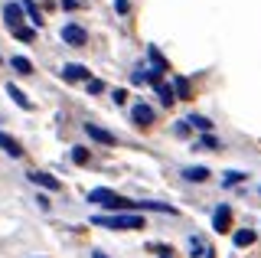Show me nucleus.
<instances>
[{"label":"nucleus","mask_w":261,"mask_h":258,"mask_svg":"<svg viewBox=\"0 0 261 258\" xmlns=\"http://www.w3.org/2000/svg\"><path fill=\"white\" fill-rule=\"evenodd\" d=\"M95 225H108V229H144V216H130V213L95 216Z\"/></svg>","instance_id":"obj_1"},{"label":"nucleus","mask_w":261,"mask_h":258,"mask_svg":"<svg viewBox=\"0 0 261 258\" xmlns=\"http://www.w3.org/2000/svg\"><path fill=\"white\" fill-rule=\"evenodd\" d=\"M59 36H62V43H69V46H85L88 43V33L82 27H75V23H65Z\"/></svg>","instance_id":"obj_2"},{"label":"nucleus","mask_w":261,"mask_h":258,"mask_svg":"<svg viewBox=\"0 0 261 258\" xmlns=\"http://www.w3.org/2000/svg\"><path fill=\"white\" fill-rule=\"evenodd\" d=\"M30 176V183H36V187H43V190H49V193H56V190H62V183L56 180L53 173H43V170H30L27 173Z\"/></svg>","instance_id":"obj_3"},{"label":"nucleus","mask_w":261,"mask_h":258,"mask_svg":"<svg viewBox=\"0 0 261 258\" xmlns=\"http://www.w3.org/2000/svg\"><path fill=\"white\" fill-rule=\"evenodd\" d=\"M62 79H69V82H92V79H88V69L79 66V62H69V66H62Z\"/></svg>","instance_id":"obj_4"},{"label":"nucleus","mask_w":261,"mask_h":258,"mask_svg":"<svg viewBox=\"0 0 261 258\" xmlns=\"http://www.w3.org/2000/svg\"><path fill=\"white\" fill-rule=\"evenodd\" d=\"M130 118H134L137 121V124H141V127H147V124H153V108H150V105H134V111H130Z\"/></svg>","instance_id":"obj_5"},{"label":"nucleus","mask_w":261,"mask_h":258,"mask_svg":"<svg viewBox=\"0 0 261 258\" xmlns=\"http://www.w3.org/2000/svg\"><path fill=\"white\" fill-rule=\"evenodd\" d=\"M85 131H88V138H92V141L105 144V147H111V144H114V134L105 131V127H98V124H85Z\"/></svg>","instance_id":"obj_6"},{"label":"nucleus","mask_w":261,"mask_h":258,"mask_svg":"<svg viewBox=\"0 0 261 258\" xmlns=\"http://www.w3.org/2000/svg\"><path fill=\"white\" fill-rule=\"evenodd\" d=\"M0 150H4V154H10L13 160H16V157H23V147H20V144H16L7 131H0Z\"/></svg>","instance_id":"obj_7"},{"label":"nucleus","mask_w":261,"mask_h":258,"mask_svg":"<svg viewBox=\"0 0 261 258\" xmlns=\"http://www.w3.org/2000/svg\"><path fill=\"white\" fill-rule=\"evenodd\" d=\"M228 222H232V209H228V206H219L216 216H212V225H216V232H228Z\"/></svg>","instance_id":"obj_8"},{"label":"nucleus","mask_w":261,"mask_h":258,"mask_svg":"<svg viewBox=\"0 0 261 258\" xmlns=\"http://www.w3.org/2000/svg\"><path fill=\"white\" fill-rule=\"evenodd\" d=\"M4 20H7V27H10V30H20V20H23L20 4H7L4 7Z\"/></svg>","instance_id":"obj_9"},{"label":"nucleus","mask_w":261,"mask_h":258,"mask_svg":"<svg viewBox=\"0 0 261 258\" xmlns=\"http://www.w3.org/2000/svg\"><path fill=\"white\" fill-rule=\"evenodd\" d=\"M114 196H118V193H111V190H105V187H101V190H92V193H88V203H98V206L108 209Z\"/></svg>","instance_id":"obj_10"},{"label":"nucleus","mask_w":261,"mask_h":258,"mask_svg":"<svg viewBox=\"0 0 261 258\" xmlns=\"http://www.w3.org/2000/svg\"><path fill=\"white\" fill-rule=\"evenodd\" d=\"M183 176H186L190 183H206L212 173L206 170V167H186V170H183Z\"/></svg>","instance_id":"obj_11"},{"label":"nucleus","mask_w":261,"mask_h":258,"mask_svg":"<svg viewBox=\"0 0 261 258\" xmlns=\"http://www.w3.org/2000/svg\"><path fill=\"white\" fill-rule=\"evenodd\" d=\"M7 95H10V98H13L16 105H20V108H23V111H30V108H33V101H30V98H27V95H23V92H20V88H16V85H13V82H7Z\"/></svg>","instance_id":"obj_12"},{"label":"nucleus","mask_w":261,"mask_h":258,"mask_svg":"<svg viewBox=\"0 0 261 258\" xmlns=\"http://www.w3.org/2000/svg\"><path fill=\"white\" fill-rule=\"evenodd\" d=\"M157 95H160V101H163V105L179 101V98H176V88L170 85V82H157Z\"/></svg>","instance_id":"obj_13"},{"label":"nucleus","mask_w":261,"mask_h":258,"mask_svg":"<svg viewBox=\"0 0 261 258\" xmlns=\"http://www.w3.org/2000/svg\"><path fill=\"white\" fill-rule=\"evenodd\" d=\"M10 66H13L16 72H20V75H33V62L27 59V56H13V59H10Z\"/></svg>","instance_id":"obj_14"},{"label":"nucleus","mask_w":261,"mask_h":258,"mask_svg":"<svg viewBox=\"0 0 261 258\" xmlns=\"http://www.w3.org/2000/svg\"><path fill=\"white\" fill-rule=\"evenodd\" d=\"M186 124H193L196 131H202V134H209V131H212V121H209V118H202V115H190V118H186Z\"/></svg>","instance_id":"obj_15"},{"label":"nucleus","mask_w":261,"mask_h":258,"mask_svg":"<svg viewBox=\"0 0 261 258\" xmlns=\"http://www.w3.org/2000/svg\"><path fill=\"white\" fill-rule=\"evenodd\" d=\"M251 242H255V232H251V229H242V232H235V248H248Z\"/></svg>","instance_id":"obj_16"},{"label":"nucleus","mask_w":261,"mask_h":258,"mask_svg":"<svg viewBox=\"0 0 261 258\" xmlns=\"http://www.w3.org/2000/svg\"><path fill=\"white\" fill-rule=\"evenodd\" d=\"M23 10H27V13H30V20H33V23H36V27H43V13H39V10H36V4H33V0H23Z\"/></svg>","instance_id":"obj_17"},{"label":"nucleus","mask_w":261,"mask_h":258,"mask_svg":"<svg viewBox=\"0 0 261 258\" xmlns=\"http://www.w3.org/2000/svg\"><path fill=\"white\" fill-rule=\"evenodd\" d=\"M173 88H176V98L179 101L190 98V82H186V79H173Z\"/></svg>","instance_id":"obj_18"},{"label":"nucleus","mask_w":261,"mask_h":258,"mask_svg":"<svg viewBox=\"0 0 261 258\" xmlns=\"http://www.w3.org/2000/svg\"><path fill=\"white\" fill-rule=\"evenodd\" d=\"M130 82H134V85L150 82V69H134V72H130Z\"/></svg>","instance_id":"obj_19"},{"label":"nucleus","mask_w":261,"mask_h":258,"mask_svg":"<svg viewBox=\"0 0 261 258\" xmlns=\"http://www.w3.org/2000/svg\"><path fill=\"white\" fill-rule=\"evenodd\" d=\"M242 180H245V173H239V170H228V173H225V180H222V187H239Z\"/></svg>","instance_id":"obj_20"},{"label":"nucleus","mask_w":261,"mask_h":258,"mask_svg":"<svg viewBox=\"0 0 261 258\" xmlns=\"http://www.w3.org/2000/svg\"><path fill=\"white\" fill-rule=\"evenodd\" d=\"M13 36H16V39H23V43H33V39H36V30L20 27V30H13Z\"/></svg>","instance_id":"obj_21"},{"label":"nucleus","mask_w":261,"mask_h":258,"mask_svg":"<svg viewBox=\"0 0 261 258\" xmlns=\"http://www.w3.org/2000/svg\"><path fill=\"white\" fill-rule=\"evenodd\" d=\"M85 160H88V150H85V147H72V164H79V167H82Z\"/></svg>","instance_id":"obj_22"},{"label":"nucleus","mask_w":261,"mask_h":258,"mask_svg":"<svg viewBox=\"0 0 261 258\" xmlns=\"http://www.w3.org/2000/svg\"><path fill=\"white\" fill-rule=\"evenodd\" d=\"M199 147H206V150H219V147H222V144H219L216 138H212V134H206V138L199 141Z\"/></svg>","instance_id":"obj_23"},{"label":"nucleus","mask_w":261,"mask_h":258,"mask_svg":"<svg viewBox=\"0 0 261 258\" xmlns=\"http://www.w3.org/2000/svg\"><path fill=\"white\" fill-rule=\"evenodd\" d=\"M65 10H79V7H85V0H62Z\"/></svg>","instance_id":"obj_24"},{"label":"nucleus","mask_w":261,"mask_h":258,"mask_svg":"<svg viewBox=\"0 0 261 258\" xmlns=\"http://www.w3.org/2000/svg\"><path fill=\"white\" fill-rule=\"evenodd\" d=\"M111 98H114V105H124V98H127V95H124V88H114V92H111Z\"/></svg>","instance_id":"obj_25"},{"label":"nucleus","mask_w":261,"mask_h":258,"mask_svg":"<svg viewBox=\"0 0 261 258\" xmlns=\"http://www.w3.org/2000/svg\"><path fill=\"white\" fill-rule=\"evenodd\" d=\"M88 92L98 95V92H101V82H98V79H92V82H88Z\"/></svg>","instance_id":"obj_26"},{"label":"nucleus","mask_w":261,"mask_h":258,"mask_svg":"<svg viewBox=\"0 0 261 258\" xmlns=\"http://www.w3.org/2000/svg\"><path fill=\"white\" fill-rule=\"evenodd\" d=\"M114 10H118V13H127V0H114Z\"/></svg>","instance_id":"obj_27"},{"label":"nucleus","mask_w":261,"mask_h":258,"mask_svg":"<svg viewBox=\"0 0 261 258\" xmlns=\"http://www.w3.org/2000/svg\"><path fill=\"white\" fill-rule=\"evenodd\" d=\"M92 258H108V255H105V252H92Z\"/></svg>","instance_id":"obj_28"}]
</instances>
